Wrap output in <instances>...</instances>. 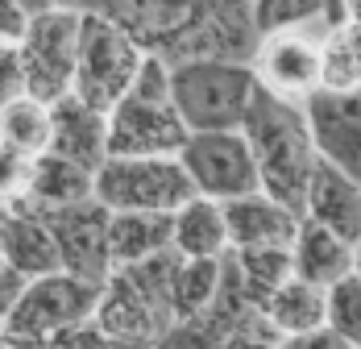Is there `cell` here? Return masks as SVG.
Segmentation results:
<instances>
[{
  "instance_id": "obj_1",
  "label": "cell",
  "mask_w": 361,
  "mask_h": 349,
  "mask_svg": "<svg viewBox=\"0 0 361 349\" xmlns=\"http://www.w3.org/2000/svg\"><path fill=\"white\" fill-rule=\"evenodd\" d=\"M79 8L109 17L166 63L220 54L250 59L257 30L250 21V0H79Z\"/></svg>"
},
{
  "instance_id": "obj_2",
  "label": "cell",
  "mask_w": 361,
  "mask_h": 349,
  "mask_svg": "<svg viewBox=\"0 0 361 349\" xmlns=\"http://www.w3.org/2000/svg\"><path fill=\"white\" fill-rule=\"evenodd\" d=\"M241 138L257 167V187L287 204L290 212H303V191L307 174L316 167V146L307 138V121L299 100L274 96L270 88H253L250 108L241 117Z\"/></svg>"
},
{
  "instance_id": "obj_3",
  "label": "cell",
  "mask_w": 361,
  "mask_h": 349,
  "mask_svg": "<svg viewBox=\"0 0 361 349\" xmlns=\"http://www.w3.org/2000/svg\"><path fill=\"white\" fill-rule=\"evenodd\" d=\"M179 249H158L149 258L112 266V275L100 283L96 300V324L109 333L112 345H162L171 333V279H175Z\"/></svg>"
},
{
  "instance_id": "obj_4",
  "label": "cell",
  "mask_w": 361,
  "mask_h": 349,
  "mask_svg": "<svg viewBox=\"0 0 361 349\" xmlns=\"http://www.w3.org/2000/svg\"><path fill=\"white\" fill-rule=\"evenodd\" d=\"M166 83H171V105L183 117L187 134H200V129H241L257 75L250 59L200 54V59L166 63Z\"/></svg>"
},
{
  "instance_id": "obj_5",
  "label": "cell",
  "mask_w": 361,
  "mask_h": 349,
  "mask_svg": "<svg viewBox=\"0 0 361 349\" xmlns=\"http://www.w3.org/2000/svg\"><path fill=\"white\" fill-rule=\"evenodd\" d=\"M187 125L171 105L166 59L145 54L125 96L109 108V154H179Z\"/></svg>"
},
{
  "instance_id": "obj_6",
  "label": "cell",
  "mask_w": 361,
  "mask_h": 349,
  "mask_svg": "<svg viewBox=\"0 0 361 349\" xmlns=\"http://www.w3.org/2000/svg\"><path fill=\"white\" fill-rule=\"evenodd\" d=\"M92 196L109 212H175L195 191L175 154H104Z\"/></svg>"
},
{
  "instance_id": "obj_7",
  "label": "cell",
  "mask_w": 361,
  "mask_h": 349,
  "mask_svg": "<svg viewBox=\"0 0 361 349\" xmlns=\"http://www.w3.org/2000/svg\"><path fill=\"white\" fill-rule=\"evenodd\" d=\"M142 59L145 50L121 25H112L100 13L79 8V50H75V79H71V92L79 100L109 112L125 96V88L133 83Z\"/></svg>"
},
{
  "instance_id": "obj_8",
  "label": "cell",
  "mask_w": 361,
  "mask_h": 349,
  "mask_svg": "<svg viewBox=\"0 0 361 349\" xmlns=\"http://www.w3.org/2000/svg\"><path fill=\"white\" fill-rule=\"evenodd\" d=\"M96 300H100V283L79 279L71 271L25 279L17 304L0 320V345H46L54 329L92 316Z\"/></svg>"
},
{
  "instance_id": "obj_9",
  "label": "cell",
  "mask_w": 361,
  "mask_h": 349,
  "mask_svg": "<svg viewBox=\"0 0 361 349\" xmlns=\"http://www.w3.org/2000/svg\"><path fill=\"white\" fill-rule=\"evenodd\" d=\"M75 50H79V8H50L25 21V34L17 37V63L25 96L42 105H54L71 92Z\"/></svg>"
},
{
  "instance_id": "obj_10",
  "label": "cell",
  "mask_w": 361,
  "mask_h": 349,
  "mask_svg": "<svg viewBox=\"0 0 361 349\" xmlns=\"http://www.w3.org/2000/svg\"><path fill=\"white\" fill-rule=\"evenodd\" d=\"M179 167L191 179L195 196L208 200H233L245 191H262L257 187V167L241 129H200L187 134V141L179 146Z\"/></svg>"
},
{
  "instance_id": "obj_11",
  "label": "cell",
  "mask_w": 361,
  "mask_h": 349,
  "mask_svg": "<svg viewBox=\"0 0 361 349\" xmlns=\"http://www.w3.org/2000/svg\"><path fill=\"white\" fill-rule=\"evenodd\" d=\"M46 220L50 237L59 245V266L71 271L79 279L104 283L112 275V249H109V216L112 212L87 196L75 204H59V208H37Z\"/></svg>"
},
{
  "instance_id": "obj_12",
  "label": "cell",
  "mask_w": 361,
  "mask_h": 349,
  "mask_svg": "<svg viewBox=\"0 0 361 349\" xmlns=\"http://www.w3.org/2000/svg\"><path fill=\"white\" fill-rule=\"evenodd\" d=\"M307 138L316 146V158H324L345 174H361V96L357 92H332L316 88L303 96Z\"/></svg>"
},
{
  "instance_id": "obj_13",
  "label": "cell",
  "mask_w": 361,
  "mask_h": 349,
  "mask_svg": "<svg viewBox=\"0 0 361 349\" xmlns=\"http://www.w3.org/2000/svg\"><path fill=\"white\" fill-rule=\"evenodd\" d=\"M250 67L262 88H270L274 96L303 100L307 92L320 88V37L307 30H279V34H262L250 54Z\"/></svg>"
},
{
  "instance_id": "obj_14",
  "label": "cell",
  "mask_w": 361,
  "mask_h": 349,
  "mask_svg": "<svg viewBox=\"0 0 361 349\" xmlns=\"http://www.w3.org/2000/svg\"><path fill=\"white\" fill-rule=\"evenodd\" d=\"M307 220L332 229L336 237L349 245H361V187L353 174L332 167L324 158H316V167L307 174V191H303V212Z\"/></svg>"
},
{
  "instance_id": "obj_15",
  "label": "cell",
  "mask_w": 361,
  "mask_h": 349,
  "mask_svg": "<svg viewBox=\"0 0 361 349\" xmlns=\"http://www.w3.org/2000/svg\"><path fill=\"white\" fill-rule=\"evenodd\" d=\"M46 150L96 171L104 162V154H109V112L79 100L75 92L59 96L50 105V146Z\"/></svg>"
},
{
  "instance_id": "obj_16",
  "label": "cell",
  "mask_w": 361,
  "mask_h": 349,
  "mask_svg": "<svg viewBox=\"0 0 361 349\" xmlns=\"http://www.w3.org/2000/svg\"><path fill=\"white\" fill-rule=\"evenodd\" d=\"M92 196V171L79 167L71 158L54 154V150H42L30 158V171H25V187L8 200V208H59V204H75V200H87Z\"/></svg>"
},
{
  "instance_id": "obj_17",
  "label": "cell",
  "mask_w": 361,
  "mask_h": 349,
  "mask_svg": "<svg viewBox=\"0 0 361 349\" xmlns=\"http://www.w3.org/2000/svg\"><path fill=\"white\" fill-rule=\"evenodd\" d=\"M228 245H290L299 212L270 200L266 191H245L233 200H220Z\"/></svg>"
},
{
  "instance_id": "obj_18",
  "label": "cell",
  "mask_w": 361,
  "mask_h": 349,
  "mask_svg": "<svg viewBox=\"0 0 361 349\" xmlns=\"http://www.w3.org/2000/svg\"><path fill=\"white\" fill-rule=\"evenodd\" d=\"M0 258H4L13 271H21L25 279L63 271V266H59V245L50 237L46 220H42L37 212L8 208V204H4V216H0Z\"/></svg>"
},
{
  "instance_id": "obj_19",
  "label": "cell",
  "mask_w": 361,
  "mask_h": 349,
  "mask_svg": "<svg viewBox=\"0 0 361 349\" xmlns=\"http://www.w3.org/2000/svg\"><path fill=\"white\" fill-rule=\"evenodd\" d=\"M353 266H357V245H349L345 237H336L332 229L307 220V216H299L295 237H290V271L299 279L328 287L336 275H345Z\"/></svg>"
},
{
  "instance_id": "obj_20",
  "label": "cell",
  "mask_w": 361,
  "mask_h": 349,
  "mask_svg": "<svg viewBox=\"0 0 361 349\" xmlns=\"http://www.w3.org/2000/svg\"><path fill=\"white\" fill-rule=\"evenodd\" d=\"M171 249H179L183 258H220L228 249L220 200L187 196L179 208L171 212Z\"/></svg>"
},
{
  "instance_id": "obj_21",
  "label": "cell",
  "mask_w": 361,
  "mask_h": 349,
  "mask_svg": "<svg viewBox=\"0 0 361 349\" xmlns=\"http://www.w3.org/2000/svg\"><path fill=\"white\" fill-rule=\"evenodd\" d=\"M262 312H266V320L274 324V333L283 341L303 337V333H316L324 324V287L290 275L287 283H279L270 291V300L262 304Z\"/></svg>"
},
{
  "instance_id": "obj_22",
  "label": "cell",
  "mask_w": 361,
  "mask_h": 349,
  "mask_svg": "<svg viewBox=\"0 0 361 349\" xmlns=\"http://www.w3.org/2000/svg\"><path fill=\"white\" fill-rule=\"evenodd\" d=\"M112 266L171 249V212H112L109 216Z\"/></svg>"
},
{
  "instance_id": "obj_23",
  "label": "cell",
  "mask_w": 361,
  "mask_h": 349,
  "mask_svg": "<svg viewBox=\"0 0 361 349\" xmlns=\"http://www.w3.org/2000/svg\"><path fill=\"white\" fill-rule=\"evenodd\" d=\"M320 88H332V92H357L361 88V21L357 17L324 25V37H320Z\"/></svg>"
},
{
  "instance_id": "obj_24",
  "label": "cell",
  "mask_w": 361,
  "mask_h": 349,
  "mask_svg": "<svg viewBox=\"0 0 361 349\" xmlns=\"http://www.w3.org/2000/svg\"><path fill=\"white\" fill-rule=\"evenodd\" d=\"M228 258L241 275V287L253 304L262 308L279 283H287L290 271V245H228Z\"/></svg>"
},
{
  "instance_id": "obj_25",
  "label": "cell",
  "mask_w": 361,
  "mask_h": 349,
  "mask_svg": "<svg viewBox=\"0 0 361 349\" xmlns=\"http://www.w3.org/2000/svg\"><path fill=\"white\" fill-rule=\"evenodd\" d=\"M0 141H8L21 154H42L50 146V105H42L34 96H13L0 105Z\"/></svg>"
},
{
  "instance_id": "obj_26",
  "label": "cell",
  "mask_w": 361,
  "mask_h": 349,
  "mask_svg": "<svg viewBox=\"0 0 361 349\" xmlns=\"http://www.w3.org/2000/svg\"><path fill=\"white\" fill-rule=\"evenodd\" d=\"M216 279H220V258H183L179 254L175 279H171V312H175V324L191 320L212 300Z\"/></svg>"
},
{
  "instance_id": "obj_27",
  "label": "cell",
  "mask_w": 361,
  "mask_h": 349,
  "mask_svg": "<svg viewBox=\"0 0 361 349\" xmlns=\"http://www.w3.org/2000/svg\"><path fill=\"white\" fill-rule=\"evenodd\" d=\"M324 324L349 349L361 345V271H345L324 287Z\"/></svg>"
},
{
  "instance_id": "obj_28",
  "label": "cell",
  "mask_w": 361,
  "mask_h": 349,
  "mask_svg": "<svg viewBox=\"0 0 361 349\" xmlns=\"http://www.w3.org/2000/svg\"><path fill=\"white\" fill-rule=\"evenodd\" d=\"M250 21L257 37L279 34V30H307V25H328L324 0H250Z\"/></svg>"
},
{
  "instance_id": "obj_29",
  "label": "cell",
  "mask_w": 361,
  "mask_h": 349,
  "mask_svg": "<svg viewBox=\"0 0 361 349\" xmlns=\"http://www.w3.org/2000/svg\"><path fill=\"white\" fill-rule=\"evenodd\" d=\"M25 171H30V154H21L8 141H0V204H8L25 187Z\"/></svg>"
},
{
  "instance_id": "obj_30",
  "label": "cell",
  "mask_w": 361,
  "mask_h": 349,
  "mask_svg": "<svg viewBox=\"0 0 361 349\" xmlns=\"http://www.w3.org/2000/svg\"><path fill=\"white\" fill-rule=\"evenodd\" d=\"M46 345H112L109 333L96 324V316H83V320H71L63 329H54L46 337Z\"/></svg>"
},
{
  "instance_id": "obj_31",
  "label": "cell",
  "mask_w": 361,
  "mask_h": 349,
  "mask_svg": "<svg viewBox=\"0 0 361 349\" xmlns=\"http://www.w3.org/2000/svg\"><path fill=\"white\" fill-rule=\"evenodd\" d=\"M21 92L25 83H21V63H17V42H0V105Z\"/></svg>"
},
{
  "instance_id": "obj_32",
  "label": "cell",
  "mask_w": 361,
  "mask_h": 349,
  "mask_svg": "<svg viewBox=\"0 0 361 349\" xmlns=\"http://www.w3.org/2000/svg\"><path fill=\"white\" fill-rule=\"evenodd\" d=\"M25 8L17 4V0H0V42H17V37L25 34Z\"/></svg>"
},
{
  "instance_id": "obj_33",
  "label": "cell",
  "mask_w": 361,
  "mask_h": 349,
  "mask_svg": "<svg viewBox=\"0 0 361 349\" xmlns=\"http://www.w3.org/2000/svg\"><path fill=\"white\" fill-rule=\"evenodd\" d=\"M21 287H25V275H21V271H13V266L0 258V320L8 316V308H13V304H17Z\"/></svg>"
},
{
  "instance_id": "obj_34",
  "label": "cell",
  "mask_w": 361,
  "mask_h": 349,
  "mask_svg": "<svg viewBox=\"0 0 361 349\" xmlns=\"http://www.w3.org/2000/svg\"><path fill=\"white\" fill-rule=\"evenodd\" d=\"M21 8H25V17H34V13H50V8H79V0H17Z\"/></svg>"
},
{
  "instance_id": "obj_35",
  "label": "cell",
  "mask_w": 361,
  "mask_h": 349,
  "mask_svg": "<svg viewBox=\"0 0 361 349\" xmlns=\"http://www.w3.org/2000/svg\"><path fill=\"white\" fill-rule=\"evenodd\" d=\"M345 17H349L345 0H324V21L328 25H336V21H345Z\"/></svg>"
},
{
  "instance_id": "obj_36",
  "label": "cell",
  "mask_w": 361,
  "mask_h": 349,
  "mask_svg": "<svg viewBox=\"0 0 361 349\" xmlns=\"http://www.w3.org/2000/svg\"><path fill=\"white\" fill-rule=\"evenodd\" d=\"M357 4H361V0H345V8H349V17H357Z\"/></svg>"
},
{
  "instance_id": "obj_37",
  "label": "cell",
  "mask_w": 361,
  "mask_h": 349,
  "mask_svg": "<svg viewBox=\"0 0 361 349\" xmlns=\"http://www.w3.org/2000/svg\"><path fill=\"white\" fill-rule=\"evenodd\" d=\"M0 216H4V204H0Z\"/></svg>"
}]
</instances>
